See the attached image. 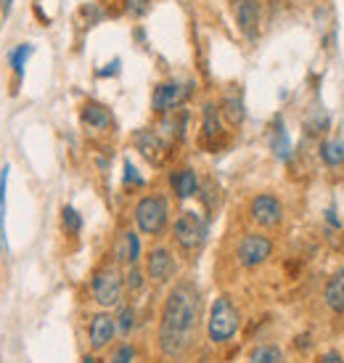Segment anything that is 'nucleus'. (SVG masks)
Instances as JSON below:
<instances>
[{
	"label": "nucleus",
	"instance_id": "nucleus-1",
	"mask_svg": "<svg viewBox=\"0 0 344 363\" xmlns=\"http://www.w3.org/2000/svg\"><path fill=\"white\" fill-rule=\"evenodd\" d=\"M202 321V292L193 281H178L164 297L162 313H159V329H156V345L159 353L167 361L183 358L196 342Z\"/></svg>",
	"mask_w": 344,
	"mask_h": 363
},
{
	"label": "nucleus",
	"instance_id": "nucleus-2",
	"mask_svg": "<svg viewBox=\"0 0 344 363\" xmlns=\"http://www.w3.org/2000/svg\"><path fill=\"white\" fill-rule=\"evenodd\" d=\"M91 294L93 303L98 308L117 311L125 303V271H122V265H117L114 260L98 265L91 279Z\"/></svg>",
	"mask_w": 344,
	"mask_h": 363
},
{
	"label": "nucleus",
	"instance_id": "nucleus-3",
	"mask_svg": "<svg viewBox=\"0 0 344 363\" xmlns=\"http://www.w3.org/2000/svg\"><path fill=\"white\" fill-rule=\"evenodd\" d=\"M241 329V313L233 303V297L220 294L212 300L210 315H207V337L212 345H228Z\"/></svg>",
	"mask_w": 344,
	"mask_h": 363
},
{
	"label": "nucleus",
	"instance_id": "nucleus-4",
	"mask_svg": "<svg viewBox=\"0 0 344 363\" xmlns=\"http://www.w3.org/2000/svg\"><path fill=\"white\" fill-rule=\"evenodd\" d=\"M132 218H135V228L143 236H159L164 233L167 223H170V202L162 194H149L138 199L135 210H132Z\"/></svg>",
	"mask_w": 344,
	"mask_h": 363
},
{
	"label": "nucleus",
	"instance_id": "nucleus-5",
	"mask_svg": "<svg viewBox=\"0 0 344 363\" xmlns=\"http://www.w3.org/2000/svg\"><path fill=\"white\" fill-rule=\"evenodd\" d=\"M207 236H210V225L199 212H180L178 220L172 223V242L178 244L183 252L202 250Z\"/></svg>",
	"mask_w": 344,
	"mask_h": 363
},
{
	"label": "nucleus",
	"instance_id": "nucleus-6",
	"mask_svg": "<svg viewBox=\"0 0 344 363\" xmlns=\"http://www.w3.org/2000/svg\"><path fill=\"white\" fill-rule=\"evenodd\" d=\"M273 252H275L273 239L257 231L241 236V242L236 244V260H239V265L246 268V271H254V268L265 265V262L273 257Z\"/></svg>",
	"mask_w": 344,
	"mask_h": 363
},
{
	"label": "nucleus",
	"instance_id": "nucleus-7",
	"mask_svg": "<svg viewBox=\"0 0 344 363\" xmlns=\"http://www.w3.org/2000/svg\"><path fill=\"white\" fill-rule=\"evenodd\" d=\"M175 273H178V260H175V255H172L170 247H154L151 252L146 255V279L156 286H162V284H170L175 279Z\"/></svg>",
	"mask_w": 344,
	"mask_h": 363
},
{
	"label": "nucleus",
	"instance_id": "nucleus-8",
	"mask_svg": "<svg viewBox=\"0 0 344 363\" xmlns=\"http://www.w3.org/2000/svg\"><path fill=\"white\" fill-rule=\"evenodd\" d=\"M249 218L260 228H278L284 223V204L275 194H257L249 204Z\"/></svg>",
	"mask_w": 344,
	"mask_h": 363
},
{
	"label": "nucleus",
	"instance_id": "nucleus-9",
	"mask_svg": "<svg viewBox=\"0 0 344 363\" xmlns=\"http://www.w3.org/2000/svg\"><path fill=\"white\" fill-rule=\"evenodd\" d=\"M114 337H117V321H114V313H109V311L93 313L91 321H88V345H91L93 353L106 350V347L114 342Z\"/></svg>",
	"mask_w": 344,
	"mask_h": 363
},
{
	"label": "nucleus",
	"instance_id": "nucleus-10",
	"mask_svg": "<svg viewBox=\"0 0 344 363\" xmlns=\"http://www.w3.org/2000/svg\"><path fill=\"white\" fill-rule=\"evenodd\" d=\"M188 96H191V88H185L183 82H159L154 88L151 109L156 114H172Z\"/></svg>",
	"mask_w": 344,
	"mask_h": 363
},
{
	"label": "nucleus",
	"instance_id": "nucleus-11",
	"mask_svg": "<svg viewBox=\"0 0 344 363\" xmlns=\"http://www.w3.org/2000/svg\"><path fill=\"white\" fill-rule=\"evenodd\" d=\"M223 135H225V125H223L220 106L212 101H207L202 109V146L217 149L220 141H223Z\"/></svg>",
	"mask_w": 344,
	"mask_h": 363
},
{
	"label": "nucleus",
	"instance_id": "nucleus-12",
	"mask_svg": "<svg viewBox=\"0 0 344 363\" xmlns=\"http://www.w3.org/2000/svg\"><path fill=\"white\" fill-rule=\"evenodd\" d=\"M141 236L138 231H125L114 244V262L122 268H135L141 262Z\"/></svg>",
	"mask_w": 344,
	"mask_h": 363
},
{
	"label": "nucleus",
	"instance_id": "nucleus-13",
	"mask_svg": "<svg viewBox=\"0 0 344 363\" xmlns=\"http://www.w3.org/2000/svg\"><path fill=\"white\" fill-rule=\"evenodd\" d=\"M220 114L223 120L233 128H239L246 117V106H243V91L239 85H228L223 91V99H220Z\"/></svg>",
	"mask_w": 344,
	"mask_h": 363
},
{
	"label": "nucleus",
	"instance_id": "nucleus-14",
	"mask_svg": "<svg viewBox=\"0 0 344 363\" xmlns=\"http://www.w3.org/2000/svg\"><path fill=\"white\" fill-rule=\"evenodd\" d=\"M132 143L138 146V152L146 157V160L151 162V164H159L164 160V152H167V143L162 141V135L151 128H143L132 135Z\"/></svg>",
	"mask_w": 344,
	"mask_h": 363
},
{
	"label": "nucleus",
	"instance_id": "nucleus-15",
	"mask_svg": "<svg viewBox=\"0 0 344 363\" xmlns=\"http://www.w3.org/2000/svg\"><path fill=\"white\" fill-rule=\"evenodd\" d=\"M233 13L243 35L254 38L260 27V0H233Z\"/></svg>",
	"mask_w": 344,
	"mask_h": 363
},
{
	"label": "nucleus",
	"instance_id": "nucleus-16",
	"mask_svg": "<svg viewBox=\"0 0 344 363\" xmlns=\"http://www.w3.org/2000/svg\"><path fill=\"white\" fill-rule=\"evenodd\" d=\"M323 303L331 313L344 315V265L328 276V281L323 286Z\"/></svg>",
	"mask_w": 344,
	"mask_h": 363
},
{
	"label": "nucleus",
	"instance_id": "nucleus-17",
	"mask_svg": "<svg viewBox=\"0 0 344 363\" xmlns=\"http://www.w3.org/2000/svg\"><path fill=\"white\" fill-rule=\"evenodd\" d=\"M170 189L178 199H191L199 191V175L191 167H180V170L170 172Z\"/></svg>",
	"mask_w": 344,
	"mask_h": 363
},
{
	"label": "nucleus",
	"instance_id": "nucleus-18",
	"mask_svg": "<svg viewBox=\"0 0 344 363\" xmlns=\"http://www.w3.org/2000/svg\"><path fill=\"white\" fill-rule=\"evenodd\" d=\"M80 117H82V125H85L88 130H106V128H112V125H114L112 111L106 109L103 104H98V101L85 104Z\"/></svg>",
	"mask_w": 344,
	"mask_h": 363
},
{
	"label": "nucleus",
	"instance_id": "nucleus-19",
	"mask_svg": "<svg viewBox=\"0 0 344 363\" xmlns=\"http://www.w3.org/2000/svg\"><path fill=\"white\" fill-rule=\"evenodd\" d=\"M270 149L273 154L278 157L281 162H289L292 160V138H289V133H286V125H284V117H275L273 125H270Z\"/></svg>",
	"mask_w": 344,
	"mask_h": 363
},
{
	"label": "nucleus",
	"instance_id": "nucleus-20",
	"mask_svg": "<svg viewBox=\"0 0 344 363\" xmlns=\"http://www.w3.org/2000/svg\"><path fill=\"white\" fill-rule=\"evenodd\" d=\"M321 160H323L326 167H342L344 164V141L339 138H326L321 143Z\"/></svg>",
	"mask_w": 344,
	"mask_h": 363
},
{
	"label": "nucleus",
	"instance_id": "nucleus-21",
	"mask_svg": "<svg viewBox=\"0 0 344 363\" xmlns=\"http://www.w3.org/2000/svg\"><path fill=\"white\" fill-rule=\"evenodd\" d=\"M114 321H117V334L130 337L132 329L138 326V313H135V308L130 303H122L117 308V313H114Z\"/></svg>",
	"mask_w": 344,
	"mask_h": 363
},
{
	"label": "nucleus",
	"instance_id": "nucleus-22",
	"mask_svg": "<svg viewBox=\"0 0 344 363\" xmlns=\"http://www.w3.org/2000/svg\"><path fill=\"white\" fill-rule=\"evenodd\" d=\"M249 363H284V350L273 342L254 345L249 353Z\"/></svg>",
	"mask_w": 344,
	"mask_h": 363
},
{
	"label": "nucleus",
	"instance_id": "nucleus-23",
	"mask_svg": "<svg viewBox=\"0 0 344 363\" xmlns=\"http://www.w3.org/2000/svg\"><path fill=\"white\" fill-rule=\"evenodd\" d=\"M32 53H35V45H30V43H21V45H16V48L8 53V64H11V69L16 72V77L24 74V67H27V61H30Z\"/></svg>",
	"mask_w": 344,
	"mask_h": 363
},
{
	"label": "nucleus",
	"instance_id": "nucleus-24",
	"mask_svg": "<svg viewBox=\"0 0 344 363\" xmlns=\"http://www.w3.org/2000/svg\"><path fill=\"white\" fill-rule=\"evenodd\" d=\"M146 284H149V279H146V271L143 268H127V273H125V294H141L143 289H146Z\"/></svg>",
	"mask_w": 344,
	"mask_h": 363
},
{
	"label": "nucleus",
	"instance_id": "nucleus-25",
	"mask_svg": "<svg viewBox=\"0 0 344 363\" xmlns=\"http://www.w3.org/2000/svg\"><path fill=\"white\" fill-rule=\"evenodd\" d=\"M135 358H138L135 345H132V342H120L112 350V355H109V363H135Z\"/></svg>",
	"mask_w": 344,
	"mask_h": 363
},
{
	"label": "nucleus",
	"instance_id": "nucleus-26",
	"mask_svg": "<svg viewBox=\"0 0 344 363\" xmlns=\"http://www.w3.org/2000/svg\"><path fill=\"white\" fill-rule=\"evenodd\" d=\"M61 220H64V228H67V233H71V236H77V233L82 231V218H80V212L74 210V207H64L61 210Z\"/></svg>",
	"mask_w": 344,
	"mask_h": 363
},
{
	"label": "nucleus",
	"instance_id": "nucleus-27",
	"mask_svg": "<svg viewBox=\"0 0 344 363\" xmlns=\"http://www.w3.org/2000/svg\"><path fill=\"white\" fill-rule=\"evenodd\" d=\"M125 186H143V175L135 167H132L130 160H125V175H122Z\"/></svg>",
	"mask_w": 344,
	"mask_h": 363
},
{
	"label": "nucleus",
	"instance_id": "nucleus-28",
	"mask_svg": "<svg viewBox=\"0 0 344 363\" xmlns=\"http://www.w3.org/2000/svg\"><path fill=\"white\" fill-rule=\"evenodd\" d=\"M125 11L135 19H141L143 13L149 11V0H125Z\"/></svg>",
	"mask_w": 344,
	"mask_h": 363
},
{
	"label": "nucleus",
	"instance_id": "nucleus-29",
	"mask_svg": "<svg viewBox=\"0 0 344 363\" xmlns=\"http://www.w3.org/2000/svg\"><path fill=\"white\" fill-rule=\"evenodd\" d=\"M120 67H122V61L120 59H114V61H109L103 69H98V77H112V74H117L120 72Z\"/></svg>",
	"mask_w": 344,
	"mask_h": 363
},
{
	"label": "nucleus",
	"instance_id": "nucleus-30",
	"mask_svg": "<svg viewBox=\"0 0 344 363\" xmlns=\"http://www.w3.org/2000/svg\"><path fill=\"white\" fill-rule=\"evenodd\" d=\"M318 363H344V358L339 350H326V353L318 358Z\"/></svg>",
	"mask_w": 344,
	"mask_h": 363
},
{
	"label": "nucleus",
	"instance_id": "nucleus-31",
	"mask_svg": "<svg viewBox=\"0 0 344 363\" xmlns=\"http://www.w3.org/2000/svg\"><path fill=\"white\" fill-rule=\"evenodd\" d=\"M6 181H8V167L0 172V212L6 207Z\"/></svg>",
	"mask_w": 344,
	"mask_h": 363
},
{
	"label": "nucleus",
	"instance_id": "nucleus-32",
	"mask_svg": "<svg viewBox=\"0 0 344 363\" xmlns=\"http://www.w3.org/2000/svg\"><path fill=\"white\" fill-rule=\"evenodd\" d=\"M326 220L331 223L334 228H342V220L336 218V210H334V207H328V210H326Z\"/></svg>",
	"mask_w": 344,
	"mask_h": 363
},
{
	"label": "nucleus",
	"instance_id": "nucleus-33",
	"mask_svg": "<svg viewBox=\"0 0 344 363\" xmlns=\"http://www.w3.org/2000/svg\"><path fill=\"white\" fill-rule=\"evenodd\" d=\"M0 9H3V13H11V9H13V0H0Z\"/></svg>",
	"mask_w": 344,
	"mask_h": 363
},
{
	"label": "nucleus",
	"instance_id": "nucleus-34",
	"mask_svg": "<svg viewBox=\"0 0 344 363\" xmlns=\"http://www.w3.org/2000/svg\"><path fill=\"white\" fill-rule=\"evenodd\" d=\"M80 363H98V358H96L93 353H88V355H82V361H80Z\"/></svg>",
	"mask_w": 344,
	"mask_h": 363
},
{
	"label": "nucleus",
	"instance_id": "nucleus-35",
	"mask_svg": "<svg viewBox=\"0 0 344 363\" xmlns=\"http://www.w3.org/2000/svg\"><path fill=\"white\" fill-rule=\"evenodd\" d=\"M154 363H172V361H167V358H159V361H154Z\"/></svg>",
	"mask_w": 344,
	"mask_h": 363
}]
</instances>
